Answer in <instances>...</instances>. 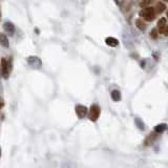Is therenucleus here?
I'll return each mask as SVG.
<instances>
[{"instance_id": "nucleus-16", "label": "nucleus", "mask_w": 168, "mask_h": 168, "mask_svg": "<svg viewBox=\"0 0 168 168\" xmlns=\"http://www.w3.org/2000/svg\"><path fill=\"white\" fill-rule=\"evenodd\" d=\"M150 36H151V38H154V39L158 38V32H157V29H152V31H151Z\"/></svg>"}, {"instance_id": "nucleus-1", "label": "nucleus", "mask_w": 168, "mask_h": 168, "mask_svg": "<svg viewBox=\"0 0 168 168\" xmlns=\"http://www.w3.org/2000/svg\"><path fill=\"white\" fill-rule=\"evenodd\" d=\"M140 15L147 21H151L156 18V10L154 7H145L144 10H142Z\"/></svg>"}, {"instance_id": "nucleus-11", "label": "nucleus", "mask_w": 168, "mask_h": 168, "mask_svg": "<svg viewBox=\"0 0 168 168\" xmlns=\"http://www.w3.org/2000/svg\"><path fill=\"white\" fill-rule=\"evenodd\" d=\"M165 9H166V5L164 4V3H158L156 6V13L161 14V13H163L164 11H165Z\"/></svg>"}, {"instance_id": "nucleus-20", "label": "nucleus", "mask_w": 168, "mask_h": 168, "mask_svg": "<svg viewBox=\"0 0 168 168\" xmlns=\"http://www.w3.org/2000/svg\"><path fill=\"white\" fill-rule=\"evenodd\" d=\"M0 157H1V149H0Z\"/></svg>"}, {"instance_id": "nucleus-5", "label": "nucleus", "mask_w": 168, "mask_h": 168, "mask_svg": "<svg viewBox=\"0 0 168 168\" xmlns=\"http://www.w3.org/2000/svg\"><path fill=\"white\" fill-rule=\"evenodd\" d=\"M27 61H29V64L33 67H37V68H38V67L41 66V60L38 57H35V56L29 57Z\"/></svg>"}, {"instance_id": "nucleus-21", "label": "nucleus", "mask_w": 168, "mask_h": 168, "mask_svg": "<svg viewBox=\"0 0 168 168\" xmlns=\"http://www.w3.org/2000/svg\"><path fill=\"white\" fill-rule=\"evenodd\" d=\"M167 17H168V12H167Z\"/></svg>"}, {"instance_id": "nucleus-4", "label": "nucleus", "mask_w": 168, "mask_h": 168, "mask_svg": "<svg viewBox=\"0 0 168 168\" xmlns=\"http://www.w3.org/2000/svg\"><path fill=\"white\" fill-rule=\"evenodd\" d=\"M1 67H2V74L4 76V78H7L9 75H10V67H9V62L4 58L1 60Z\"/></svg>"}, {"instance_id": "nucleus-2", "label": "nucleus", "mask_w": 168, "mask_h": 168, "mask_svg": "<svg viewBox=\"0 0 168 168\" xmlns=\"http://www.w3.org/2000/svg\"><path fill=\"white\" fill-rule=\"evenodd\" d=\"M100 107H99V105H97V104H94V105H91L90 107V111H89V119H90L91 121H97L99 119V117H100Z\"/></svg>"}, {"instance_id": "nucleus-6", "label": "nucleus", "mask_w": 168, "mask_h": 168, "mask_svg": "<svg viewBox=\"0 0 168 168\" xmlns=\"http://www.w3.org/2000/svg\"><path fill=\"white\" fill-rule=\"evenodd\" d=\"M3 29H4V31L6 32V33H9V34H14V32H15L14 24H13L12 22H10V21L5 22V23L3 24Z\"/></svg>"}, {"instance_id": "nucleus-14", "label": "nucleus", "mask_w": 168, "mask_h": 168, "mask_svg": "<svg viewBox=\"0 0 168 168\" xmlns=\"http://www.w3.org/2000/svg\"><path fill=\"white\" fill-rule=\"evenodd\" d=\"M1 43H2V45L4 46V47H9V42H7L6 40V37L5 36H1Z\"/></svg>"}, {"instance_id": "nucleus-3", "label": "nucleus", "mask_w": 168, "mask_h": 168, "mask_svg": "<svg viewBox=\"0 0 168 168\" xmlns=\"http://www.w3.org/2000/svg\"><path fill=\"white\" fill-rule=\"evenodd\" d=\"M76 113L80 119H83L87 113V108L84 105H80L79 104V105L76 106Z\"/></svg>"}, {"instance_id": "nucleus-10", "label": "nucleus", "mask_w": 168, "mask_h": 168, "mask_svg": "<svg viewBox=\"0 0 168 168\" xmlns=\"http://www.w3.org/2000/svg\"><path fill=\"white\" fill-rule=\"evenodd\" d=\"M136 25H137L138 29H140L141 31H144V29H146V24H145L144 21H142L141 19L136 20Z\"/></svg>"}, {"instance_id": "nucleus-12", "label": "nucleus", "mask_w": 168, "mask_h": 168, "mask_svg": "<svg viewBox=\"0 0 168 168\" xmlns=\"http://www.w3.org/2000/svg\"><path fill=\"white\" fill-rule=\"evenodd\" d=\"M165 129H166V124H159L154 127V131H156L157 134H161V132H163Z\"/></svg>"}, {"instance_id": "nucleus-17", "label": "nucleus", "mask_w": 168, "mask_h": 168, "mask_svg": "<svg viewBox=\"0 0 168 168\" xmlns=\"http://www.w3.org/2000/svg\"><path fill=\"white\" fill-rule=\"evenodd\" d=\"M150 2H151V0H144V1L141 3V5L142 6H145V5H148Z\"/></svg>"}, {"instance_id": "nucleus-19", "label": "nucleus", "mask_w": 168, "mask_h": 168, "mask_svg": "<svg viewBox=\"0 0 168 168\" xmlns=\"http://www.w3.org/2000/svg\"><path fill=\"white\" fill-rule=\"evenodd\" d=\"M2 106H3V103H2V101H1V100H0V108H1V107H2Z\"/></svg>"}, {"instance_id": "nucleus-22", "label": "nucleus", "mask_w": 168, "mask_h": 168, "mask_svg": "<svg viewBox=\"0 0 168 168\" xmlns=\"http://www.w3.org/2000/svg\"><path fill=\"white\" fill-rule=\"evenodd\" d=\"M164 1H167V0H164Z\"/></svg>"}, {"instance_id": "nucleus-15", "label": "nucleus", "mask_w": 168, "mask_h": 168, "mask_svg": "<svg viewBox=\"0 0 168 168\" xmlns=\"http://www.w3.org/2000/svg\"><path fill=\"white\" fill-rule=\"evenodd\" d=\"M165 25H166V19L165 18H161L158 22V27H165Z\"/></svg>"}, {"instance_id": "nucleus-8", "label": "nucleus", "mask_w": 168, "mask_h": 168, "mask_svg": "<svg viewBox=\"0 0 168 168\" xmlns=\"http://www.w3.org/2000/svg\"><path fill=\"white\" fill-rule=\"evenodd\" d=\"M111 98H113V101H120L121 100V94L120 91L115 89V90L111 91Z\"/></svg>"}, {"instance_id": "nucleus-18", "label": "nucleus", "mask_w": 168, "mask_h": 168, "mask_svg": "<svg viewBox=\"0 0 168 168\" xmlns=\"http://www.w3.org/2000/svg\"><path fill=\"white\" fill-rule=\"evenodd\" d=\"M165 36H168V24L166 25V29H165V33H164Z\"/></svg>"}, {"instance_id": "nucleus-7", "label": "nucleus", "mask_w": 168, "mask_h": 168, "mask_svg": "<svg viewBox=\"0 0 168 168\" xmlns=\"http://www.w3.org/2000/svg\"><path fill=\"white\" fill-rule=\"evenodd\" d=\"M105 43L107 44L108 46L113 47V46L119 45V41H118V39L113 38V37H107V38L105 39Z\"/></svg>"}, {"instance_id": "nucleus-9", "label": "nucleus", "mask_w": 168, "mask_h": 168, "mask_svg": "<svg viewBox=\"0 0 168 168\" xmlns=\"http://www.w3.org/2000/svg\"><path fill=\"white\" fill-rule=\"evenodd\" d=\"M154 139H156V134L152 132V134H150V136H149V137L144 141V145H145V146H148V145H150L151 143L154 142Z\"/></svg>"}, {"instance_id": "nucleus-23", "label": "nucleus", "mask_w": 168, "mask_h": 168, "mask_svg": "<svg viewBox=\"0 0 168 168\" xmlns=\"http://www.w3.org/2000/svg\"><path fill=\"white\" fill-rule=\"evenodd\" d=\"M0 15H1V14H0Z\"/></svg>"}, {"instance_id": "nucleus-13", "label": "nucleus", "mask_w": 168, "mask_h": 168, "mask_svg": "<svg viewBox=\"0 0 168 168\" xmlns=\"http://www.w3.org/2000/svg\"><path fill=\"white\" fill-rule=\"evenodd\" d=\"M134 122H136V125H137L138 127H139V129H141V130H143L144 129V123L142 122V120L141 119H139V118H137L136 120H134Z\"/></svg>"}]
</instances>
